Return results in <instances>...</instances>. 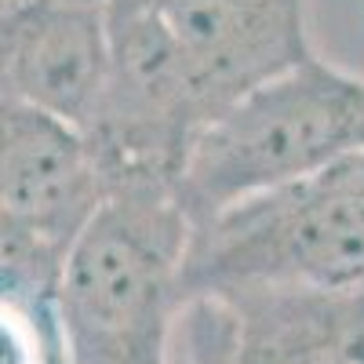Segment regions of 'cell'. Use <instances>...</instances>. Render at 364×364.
<instances>
[{"instance_id":"6da1fadb","label":"cell","mask_w":364,"mask_h":364,"mask_svg":"<svg viewBox=\"0 0 364 364\" xmlns=\"http://www.w3.org/2000/svg\"><path fill=\"white\" fill-rule=\"evenodd\" d=\"M193 233L175 182H117L58 277L73 364H171Z\"/></svg>"},{"instance_id":"7a4b0ae2","label":"cell","mask_w":364,"mask_h":364,"mask_svg":"<svg viewBox=\"0 0 364 364\" xmlns=\"http://www.w3.org/2000/svg\"><path fill=\"white\" fill-rule=\"evenodd\" d=\"M353 154H364V77L310 55L197 132L178 171V197L200 226Z\"/></svg>"},{"instance_id":"3957f363","label":"cell","mask_w":364,"mask_h":364,"mask_svg":"<svg viewBox=\"0 0 364 364\" xmlns=\"http://www.w3.org/2000/svg\"><path fill=\"white\" fill-rule=\"evenodd\" d=\"M248 288L364 291V154L197 226L186 302Z\"/></svg>"},{"instance_id":"277c9868","label":"cell","mask_w":364,"mask_h":364,"mask_svg":"<svg viewBox=\"0 0 364 364\" xmlns=\"http://www.w3.org/2000/svg\"><path fill=\"white\" fill-rule=\"evenodd\" d=\"M113 193L87 132L33 106L4 102L0 120V281L58 284L63 266Z\"/></svg>"},{"instance_id":"5b68a950","label":"cell","mask_w":364,"mask_h":364,"mask_svg":"<svg viewBox=\"0 0 364 364\" xmlns=\"http://www.w3.org/2000/svg\"><path fill=\"white\" fill-rule=\"evenodd\" d=\"M157 18L211 120L262 80L310 58L306 0H139Z\"/></svg>"},{"instance_id":"8992f818","label":"cell","mask_w":364,"mask_h":364,"mask_svg":"<svg viewBox=\"0 0 364 364\" xmlns=\"http://www.w3.org/2000/svg\"><path fill=\"white\" fill-rule=\"evenodd\" d=\"M4 102L91 132L109 87V4L4 0Z\"/></svg>"},{"instance_id":"52a82bcc","label":"cell","mask_w":364,"mask_h":364,"mask_svg":"<svg viewBox=\"0 0 364 364\" xmlns=\"http://www.w3.org/2000/svg\"><path fill=\"white\" fill-rule=\"evenodd\" d=\"M211 299L226 310V364L364 360V291L248 288Z\"/></svg>"},{"instance_id":"ba28073f","label":"cell","mask_w":364,"mask_h":364,"mask_svg":"<svg viewBox=\"0 0 364 364\" xmlns=\"http://www.w3.org/2000/svg\"><path fill=\"white\" fill-rule=\"evenodd\" d=\"M55 295L58 284L0 281L4 364H73Z\"/></svg>"},{"instance_id":"9c48e42d","label":"cell","mask_w":364,"mask_h":364,"mask_svg":"<svg viewBox=\"0 0 364 364\" xmlns=\"http://www.w3.org/2000/svg\"><path fill=\"white\" fill-rule=\"evenodd\" d=\"M178 364H226V310L219 299H193L186 302L178 321Z\"/></svg>"},{"instance_id":"30bf717a","label":"cell","mask_w":364,"mask_h":364,"mask_svg":"<svg viewBox=\"0 0 364 364\" xmlns=\"http://www.w3.org/2000/svg\"><path fill=\"white\" fill-rule=\"evenodd\" d=\"M77 4H109V0H77Z\"/></svg>"},{"instance_id":"8fae6325","label":"cell","mask_w":364,"mask_h":364,"mask_svg":"<svg viewBox=\"0 0 364 364\" xmlns=\"http://www.w3.org/2000/svg\"><path fill=\"white\" fill-rule=\"evenodd\" d=\"M360 364H364V360H360Z\"/></svg>"}]
</instances>
